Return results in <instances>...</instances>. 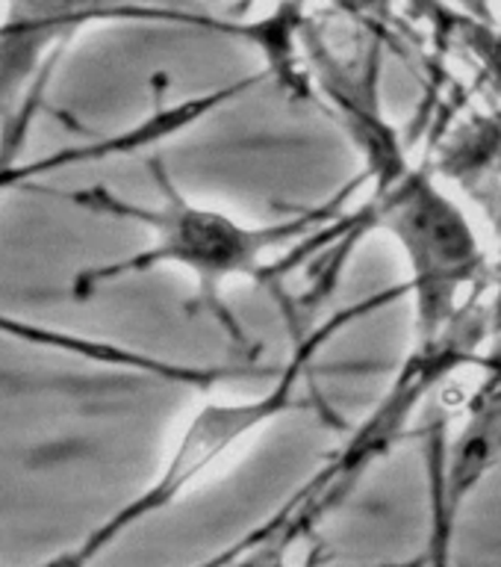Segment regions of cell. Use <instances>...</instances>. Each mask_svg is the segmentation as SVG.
<instances>
[{
  "instance_id": "6da1fadb",
  "label": "cell",
  "mask_w": 501,
  "mask_h": 567,
  "mask_svg": "<svg viewBox=\"0 0 501 567\" xmlns=\"http://www.w3.org/2000/svg\"><path fill=\"white\" fill-rule=\"evenodd\" d=\"M150 177L159 189L157 204H139L131 198H122L109 186H83L71 189L62 198L77 204L83 210L106 216V219L136 221L145 230H150V246L136 251V255L113 260V264L88 266L74 278V296L86 299L97 287L113 284L127 275L148 272L157 266H180L198 281V305L210 308L219 322H225L230 334L242 337V328L233 322V317L221 301V287L230 278H254V281L269 284L278 275V260H269L274 248L286 243H307L313 230H322L327 221L343 219L340 210L354 195V189L369 175L352 177L348 184L334 195L325 198L310 210H301L299 216H290L272 225H246L221 210H210L201 204L189 202L163 166V159H148Z\"/></svg>"
},
{
  "instance_id": "7a4b0ae2",
  "label": "cell",
  "mask_w": 501,
  "mask_h": 567,
  "mask_svg": "<svg viewBox=\"0 0 501 567\" xmlns=\"http://www.w3.org/2000/svg\"><path fill=\"white\" fill-rule=\"evenodd\" d=\"M407 290V284H398L393 290L375 292L369 299H361L357 305H345L327 317L319 328H313L292 352L290 363L278 370V379L272 381V388L260 393V396L251 399H237V402H207V405L198 411V414L189 420V425L180 434L171 458L166 461V467L154 482H150L139 496H133V503H127L118 514H113L109 520L101 526V529L92 535V538L71 553L60 567H86L92 558L113 544L118 535H124L127 529H133L136 523L148 520L150 514L163 512L168 505L175 503L177 496L184 494L186 487L198 482L203 473H210L216 464H219L225 455H228L237 443H242L248 434H254L257 429H263L272 420H278L281 414H290L295 408H301V402L295 399V388H299V379L304 375L310 363L316 361V354L325 349L331 340H334L340 331L352 326V322H361L363 317H369L375 310L387 308L396 299H401Z\"/></svg>"
},
{
  "instance_id": "3957f363",
  "label": "cell",
  "mask_w": 501,
  "mask_h": 567,
  "mask_svg": "<svg viewBox=\"0 0 501 567\" xmlns=\"http://www.w3.org/2000/svg\"><path fill=\"white\" fill-rule=\"evenodd\" d=\"M375 213L410 264L407 290L416 296L419 337L437 340L458 310V292L476 284L484 264L476 230L428 172H407L401 184L378 195Z\"/></svg>"
},
{
  "instance_id": "277c9868",
  "label": "cell",
  "mask_w": 501,
  "mask_h": 567,
  "mask_svg": "<svg viewBox=\"0 0 501 567\" xmlns=\"http://www.w3.org/2000/svg\"><path fill=\"white\" fill-rule=\"evenodd\" d=\"M124 0H7L0 21V115L27 86L42 83L62 42L80 27L122 16Z\"/></svg>"
}]
</instances>
